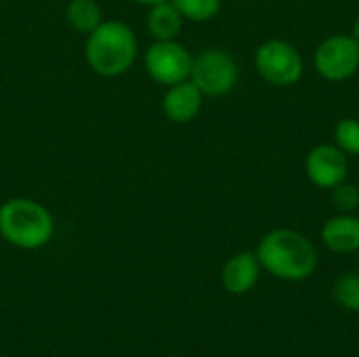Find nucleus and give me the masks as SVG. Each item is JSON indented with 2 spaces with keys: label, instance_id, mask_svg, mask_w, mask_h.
Instances as JSON below:
<instances>
[{
  "label": "nucleus",
  "instance_id": "f3484780",
  "mask_svg": "<svg viewBox=\"0 0 359 357\" xmlns=\"http://www.w3.org/2000/svg\"><path fill=\"white\" fill-rule=\"evenodd\" d=\"M332 191V204L339 213L351 215L353 210H358L359 206V189L358 185L343 181L341 185H337Z\"/></svg>",
  "mask_w": 359,
  "mask_h": 357
},
{
  "label": "nucleus",
  "instance_id": "9b49d317",
  "mask_svg": "<svg viewBox=\"0 0 359 357\" xmlns=\"http://www.w3.org/2000/svg\"><path fill=\"white\" fill-rule=\"evenodd\" d=\"M322 242L337 255H349L359 250V217L339 213L322 227Z\"/></svg>",
  "mask_w": 359,
  "mask_h": 357
},
{
  "label": "nucleus",
  "instance_id": "f8f14e48",
  "mask_svg": "<svg viewBox=\"0 0 359 357\" xmlns=\"http://www.w3.org/2000/svg\"><path fill=\"white\" fill-rule=\"evenodd\" d=\"M147 29L156 40H177L183 29V15L170 0L154 4L147 13Z\"/></svg>",
  "mask_w": 359,
  "mask_h": 357
},
{
  "label": "nucleus",
  "instance_id": "39448f33",
  "mask_svg": "<svg viewBox=\"0 0 359 357\" xmlns=\"http://www.w3.org/2000/svg\"><path fill=\"white\" fill-rule=\"evenodd\" d=\"M240 67L236 59L223 48H208L191 63L189 80L202 90L204 97H223L238 84Z\"/></svg>",
  "mask_w": 359,
  "mask_h": 357
},
{
  "label": "nucleus",
  "instance_id": "f257e3e1",
  "mask_svg": "<svg viewBox=\"0 0 359 357\" xmlns=\"http://www.w3.org/2000/svg\"><path fill=\"white\" fill-rule=\"evenodd\" d=\"M255 255L261 263V269L286 282L307 280L318 267V252L311 240L288 227L265 234Z\"/></svg>",
  "mask_w": 359,
  "mask_h": 357
},
{
  "label": "nucleus",
  "instance_id": "0eeeda50",
  "mask_svg": "<svg viewBox=\"0 0 359 357\" xmlns=\"http://www.w3.org/2000/svg\"><path fill=\"white\" fill-rule=\"evenodd\" d=\"M194 57L177 40H156L145 53V72L164 86L189 80Z\"/></svg>",
  "mask_w": 359,
  "mask_h": 357
},
{
  "label": "nucleus",
  "instance_id": "6e6552de",
  "mask_svg": "<svg viewBox=\"0 0 359 357\" xmlns=\"http://www.w3.org/2000/svg\"><path fill=\"white\" fill-rule=\"evenodd\" d=\"M305 175L318 189H334L349 177V156L337 145H316L305 158Z\"/></svg>",
  "mask_w": 359,
  "mask_h": 357
},
{
  "label": "nucleus",
  "instance_id": "2eb2a0df",
  "mask_svg": "<svg viewBox=\"0 0 359 357\" xmlns=\"http://www.w3.org/2000/svg\"><path fill=\"white\" fill-rule=\"evenodd\" d=\"M334 141L341 151L347 156H359V120L358 118H343L334 126Z\"/></svg>",
  "mask_w": 359,
  "mask_h": 357
},
{
  "label": "nucleus",
  "instance_id": "a211bd4d",
  "mask_svg": "<svg viewBox=\"0 0 359 357\" xmlns=\"http://www.w3.org/2000/svg\"><path fill=\"white\" fill-rule=\"evenodd\" d=\"M137 4H143V6H154V4H160V2H166V0H133Z\"/></svg>",
  "mask_w": 359,
  "mask_h": 357
},
{
  "label": "nucleus",
  "instance_id": "423d86ee",
  "mask_svg": "<svg viewBox=\"0 0 359 357\" xmlns=\"http://www.w3.org/2000/svg\"><path fill=\"white\" fill-rule=\"evenodd\" d=\"M316 72L328 82H345L359 72V44L353 36L334 34L322 40L313 53Z\"/></svg>",
  "mask_w": 359,
  "mask_h": 357
},
{
  "label": "nucleus",
  "instance_id": "ddd939ff",
  "mask_svg": "<svg viewBox=\"0 0 359 357\" xmlns=\"http://www.w3.org/2000/svg\"><path fill=\"white\" fill-rule=\"evenodd\" d=\"M65 19L76 32L90 34L97 25H101L103 11L97 0H69L65 8Z\"/></svg>",
  "mask_w": 359,
  "mask_h": 357
},
{
  "label": "nucleus",
  "instance_id": "dca6fc26",
  "mask_svg": "<svg viewBox=\"0 0 359 357\" xmlns=\"http://www.w3.org/2000/svg\"><path fill=\"white\" fill-rule=\"evenodd\" d=\"M334 301L349 309V311H359V274H347L341 276L334 282Z\"/></svg>",
  "mask_w": 359,
  "mask_h": 357
},
{
  "label": "nucleus",
  "instance_id": "6ab92c4d",
  "mask_svg": "<svg viewBox=\"0 0 359 357\" xmlns=\"http://www.w3.org/2000/svg\"><path fill=\"white\" fill-rule=\"evenodd\" d=\"M351 36L358 40V44H359V17L355 19V23H353V29H351Z\"/></svg>",
  "mask_w": 359,
  "mask_h": 357
},
{
  "label": "nucleus",
  "instance_id": "1a4fd4ad",
  "mask_svg": "<svg viewBox=\"0 0 359 357\" xmlns=\"http://www.w3.org/2000/svg\"><path fill=\"white\" fill-rule=\"evenodd\" d=\"M202 101H204L202 90L191 80H183L179 84L168 86L162 99V109L170 122L187 124L196 120L198 114L202 112Z\"/></svg>",
  "mask_w": 359,
  "mask_h": 357
},
{
  "label": "nucleus",
  "instance_id": "f03ea898",
  "mask_svg": "<svg viewBox=\"0 0 359 357\" xmlns=\"http://www.w3.org/2000/svg\"><path fill=\"white\" fill-rule=\"evenodd\" d=\"M137 38L126 23L101 21V25L88 34L84 55L95 74L116 78L133 67L137 59Z\"/></svg>",
  "mask_w": 359,
  "mask_h": 357
},
{
  "label": "nucleus",
  "instance_id": "7ed1b4c3",
  "mask_svg": "<svg viewBox=\"0 0 359 357\" xmlns=\"http://www.w3.org/2000/svg\"><path fill=\"white\" fill-rule=\"evenodd\" d=\"M55 219L46 206L29 198H11L0 206V236L15 248L38 250L50 242Z\"/></svg>",
  "mask_w": 359,
  "mask_h": 357
},
{
  "label": "nucleus",
  "instance_id": "20e7f679",
  "mask_svg": "<svg viewBox=\"0 0 359 357\" xmlns=\"http://www.w3.org/2000/svg\"><path fill=\"white\" fill-rule=\"evenodd\" d=\"M255 69L265 82L286 88V86H294L303 78L305 61L292 42L282 38H271L257 48Z\"/></svg>",
  "mask_w": 359,
  "mask_h": 357
},
{
  "label": "nucleus",
  "instance_id": "4468645a",
  "mask_svg": "<svg viewBox=\"0 0 359 357\" xmlns=\"http://www.w3.org/2000/svg\"><path fill=\"white\" fill-rule=\"evenodd\" d=\"M179 13L183 15V19L202 23V21H210L219 11L223 0H170Z\"/></svg>",
  "mask_w": 359,
  "mask_h": 357
},
{
  "label": "nucleus",
  "instance_id": "9d476101",
  "mask_svg": "<svg viewBox=\"0 0 359 357\" xmlns=\"http://www.w3.org/2000/svg\"><path fill=\"white\" fill-rule=\"evenodd\" d=\"M261 276V263L255 252L233 255L221 269V284L229 295L250 292Z\"/></svg>",
  "mask_w": 359,
  "mask_h": 357
}]
</instances>
